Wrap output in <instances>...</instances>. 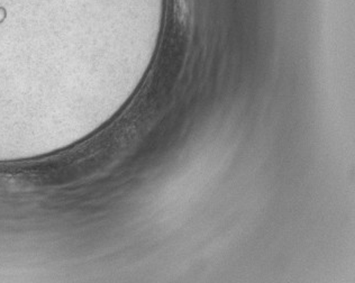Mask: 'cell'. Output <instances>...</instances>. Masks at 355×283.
Returning <instances> with one entry per match:
<instances>
[{
    "instance_id": "1",
    "label": "cell",
    "mask_w": 355,
    "mask_h": 283,
    "mask_svg": "<svg viewBox=\"0 0 355 283\" xmlns=\"http://www.w3.org/2000/svg\"><path fill=\"white\" fill-rule=\"evenodd\" d=\"M175 10L179 21L186 23L189 17V0H175Z\"/></svg>"
}]
</instances>
